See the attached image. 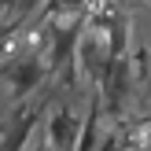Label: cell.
Returning a JSON list of instances; mask_svg holds the SVG:
<instances>
[{"label": "cell", "mask_w": 151, "mask_h": 151, "mask_svg": "<svg viewBox=\"0 0 151 151\" xmlns=\"http://www.w3.org/2000/svg\"><path fill=\"white\" fill-rule=\"evenodd\" d=\"M74 44H78V29H70V33H59V37H55V48H52V66H63V63H70V55H74Z\"/></svg>", "instance_id": "cell-4"}, {"label": "cell", "mask_w": 151, "mask_h": 151, "mask_svg": "<svg viewBox=\"0 0 151 151\" xmlns=\"http://www.w3.org/2000/svg\"><path fill=\"white\" fill-rule=\"evenodd\" d=\"M33 122H37V114L26 111V114L19 118V125H15V133H4V147H22L26 137H29V129H33Z\"/></svg>", "instance_id": "cell-5"}, {"label": "cell", "mask_w": 151, "mask_h": 151, "mask_svg": "<svg viewBox=\"0 0 151 151\" xmlns=\"http://www.w3.org/2000/svg\"><path fill=\"white\" fill-rule=\"evenodd\" d=\"M48 144L52 147L78 144V137H74V114L70 111H55V114L48 118Z\"/></svg>", "instance_id": "cell-3"}, {"label": "cell", "mask_w": 151, "mask_h": 151, "mask_svg": "<svg viewBox=\"0 0 151 151\" xmlns=\"http://www.w3.org/2000/svg\"><path fill=\"white\" fill-rule=\"evenodd\" d=\"M125 85H129V59L114 55V59H111V66H107V74H103V88H107V107H111V111L122 107Z\"/></svg>", "instance_id": "cell-2"}, {"label": "cell", "mask_w": 151, "mask_h": 151, "mask_svg": "<svg viewBox=\"0 0 151 151\" xmlns=\"http://www.w3.org/2000/svg\"><path fill=\"white\" fill-rule=\"evenodd\" d=\"M59 4H63V7H70V11H78V7H85L88 0H59Z\"/></svg>", "instance_id": "cell-7"}, {"label": "cell", "mask_w": 151, "mask_h": 151, "mask_svg": "<svg viewBox=\"0 0 151 151\" xmlns=\"http://www.w3.org/2000/svg\"><path fill=\"white\" fill-rule=\"evenodd\" d=\"M4 78L11 81V88H15L19 96H26V92H33V88L41 85L44 66H41V59H37V55H26V59L7 63V66H4Z\"/></svg>", "instance_id": "cell-1"}, {"label": "cell", "mask_w": 151, "mask_h": 151, "mask_svg": "<svg viewBox=\"0 0 151 151\" xmlns=\"http://www.w3.org/2000/svg\"><path fill=\"white\" fill-rule=\"evenodd\" d=\"M11 33H15V26H11V22H4V26H0V48L11 41Z\"/></svg>", "instance_id": "cell-6"}]
</instances>
